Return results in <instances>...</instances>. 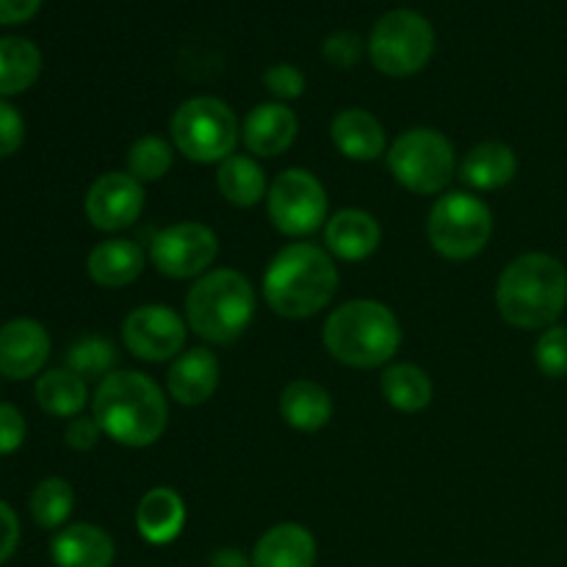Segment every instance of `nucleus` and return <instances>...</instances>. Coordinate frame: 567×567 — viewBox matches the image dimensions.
<instances>
[{
	"label": "nucleus",
	"mask_w": 567,
	"mask_h": 567,
	"mask_svg": "<svg viewBox=\"0 0 567 567\" xmlns=\"http://www.w3.org/2000/svg\"><path fill=\"white\" fill-rule=\"evenodd\" d=\"M92 415L105 437L125 449H147L169 426V396L144 371L105 377L92 396Z\"/></svg>",
	"instance_id": "obj_1"
},
{
	"label": "nucleus",
	"mask_w": 567,
	"mask_h": 567,
	"mask_svg": "<svg viewBox=\"0 0 567 567\" xmlns=\"http://www.w3.org/2000/svg\"><path fill=\"white\" fill-rule=\"evenodd\" d=\"M336 258L313 241L286 244L264 271V299L280 319L305 321L319 316L338 291Z\"/></svg>",
	"instance_id": "obj_2"
},
{
	"label": "nucleus",
	"mask_w": 567,
	"mask_h": 567,
	"mask_svg": "<svg viewBox=\"0 0 567 567\" xmlns=\"http://www.w3.org/2000/svg\"><path fill=\"white\" fill-rule=\"evenodd\" d=\"M498 316L515 330H548L567 308V269L557 255L524 252L496 282Z\"/></svg>",
	"instance_id": "obj_3"
},
{
	"label": "nucleus",
	"mask_w": 567,
	"mask_h": 567,
	"mask_svg": "<svg viewBox=\"0 0 567 567\" xmlns=\"http://www.w3.org/2000/svg\"><path fill=\"white\" fill-rule=\"evenodd\" d=\"M321 343L330 358L349 369H382L402 347V324L377 299H349L327 316Z\"/></svg>",
	"instance_id": "obj_4"
},
{
	"label": "nucleus",
	"mask_w": 567,
	"mask_h": 567,
	"mask_svg": "<svg viewBox=\"0 0 567 567\" xmlns=\"http://www.w3.org/2000/svg\"><path fill=\"white\" fill-rule=\"evenodd\" d=\"M258 310L255 286L236 269H210L186 293V324L210 347L236 343Z\"/></svg>",
	"instance_id": "obj_5"
},
{
	"label": "nucleus",
	"mask_w": 567,
	"mask_h": 567,
	"mask_svg": "<svg viewBox=\"0 0 567 567\" xmlns=\"http://www.w3.org/2000/svg\"><path fill=\"white\" fill-rule=\"evenodd\" d=\"M169 136L183 158L194 164H221L241 142V122L225 100L199 94L177 105L169 120Z\"/></svg>",
	"instance_id": "obj_6"
},
{
	"label": "nucleus",
	"mask_w": 567,
	"mask_h": 567,
	"mask_svg": "<svg viewBox=\"0 0 567 567\" xmlns=\"http://www.w3.org/2000/svg\"><path fill=\"white\" fill-rule=\"evenodd\" d=\"M385 158L393 181L421 197L441 194L460 169L452 138L435 127H410L399 133Z\"/></svg>",
	"instance_id": "obj_7"
},
{
	"label": "nucleus",
	"mask_w": 567,
	"mask_h": 567,
	"mask_svg": "<svg viewBox=\"0 0 567 567\" xmlns=\"http://www.w3.org/2000/svg\"><path fill=\"white\" fill-rule=\"evenodd\" d=\"M493 210L474 192H449L426 216V238L441 258L463 264L491 244Z\"/></svg>",
	"instance_id": "obj_8"
},
{
	"label": "nucleus",
	"mask_w": 567,
	"mask_h": 567,
	"mask_svg": "<svg viewBox=\"0 0 567 567\" xmlns=\"http://www.w3.org/2000/svg\"><path fill=\"white\" fill-rule=\"evenodd\" d=\"M435 55V28L413 9H393L374 22L369 59L382 75L410 78Z\"/></svg>",
	"instance_id": "obj_9"
},
{
	"label": "nucleus",
	"mask_w": 567,
	"mask_h": 567,
	"mask_svg": "<svg viewBox=\"0 0 567 567\" xmlns=\"http://www.w3.org/2000/svg\"><path fill=\"white\" fill-rule=\"evenodd\" d=\"M266 210L282 236L308 238L330 219V197L313 172L291 166L269 183Z\"/></svg>",
	"instance_id": "obj_10"
},
{
	"label": "nucleus",
	"mask_w": 567,
	"mask_h": 567,
	"mask_svg": "<svg viewBox=\"0 0 567 567\" xmlns=\"http://www.w3.org/2000/svg\"><path fill=\"white\" fill-rule=\"evenodd\" d=\"M219 258V236L203 221H177L153 236L150 260L172 280H194L208 275Z\"/></svg>",
	"instance_id": "obj_11"
},
{
	"label": "nucleus",
	"mask_w": 567,
	"mask_h": 567,
	"mask_svg": "<svg viewBox=\"0 0 567 567\" xmlns=\"http://www.w3.org/2000/svg\"><path fill=\"white\" fill-rule=\"evenodd\" d=\"M188 324L169 305H138L122 321V343L127 352L147 363H169L186 352Z\"/></svg>",
	"instance_id": "obj_12"
},
{
	"label": "nucleus",
	"mask_w": 567,
	"mask_h": 567,
	"mask_svg": "<svg viewBox=\"0 0 567 567\" xmlns=\"http://www.w3.org/2000/svg\"><path fill=\"white\" fill-rule=\"evenodd\" d=\"M147 205L144 186L127 172H105L89 186L83 210L100 233H122L136 225Z\"/></svg>",
	"instance_id": "obj_13"
},
{
	"label": "nucleus",
	"mask_w": 567,
	"mask_h": 567,
	"mask_svg": "<svg viewBox=\"0 0 567 567\" xmlns=\"http://www.w3.org/2000/svg\"><path fill=\"white\" fill-rule=\"evenodd\" d=\"M50 332L37 319H11L0 327V374L6 380H31L50 360Z\"/></svg>",
	"instance_id": "obj_14"
},
{
	"label": "nucleus",
	"mask_w": 567,
	"mask_h": 567,
	"mask_svg": "<svg viewBox=\"0 0 567 567\" xmlns=\"http://www.w3.org/2000/svg\"><path fill=\"white\" fill-rule=\"evenodd\" d=\"M221 380L219 358L210 347H192L172 360L166 371V396L183 408H199L216 393Z\"/></svg>",
	"instance_id": "obj_15"
},
{
	"label": "nucleus",
	"mask_w": 567,
	"mask_h": 567,
	"mask_svg": "<svg viewBox=\"0 0 567 567\" xmlns=\"http://www.w3.org/2000/svg\"><path fill=\"white\" fill-rule=\"evenodd\" d=\"M299 120L286 103H258L241 122V142L255 158H277L297 142Z\"/></svg>",
	"instance_id": "obj_16"
},
{
	"label": "nucleus",
	"mask_w": 567,
	"mask_h": 567,
	"mask_svg": "<svg viewBox=\"0 0 567 567\" xmlns=\"http://www.w3.org/2000/svg\"><path fill=\"white\" fill-rule=\"evenodd\" d=\"M380 221L363 208L336 210L324 225V249L343 264H363L380 249Z\"/></svg>",
	"instance_id": "obj_17"
},
{
	"label": "nucleus",
	"mask_w": 567,
	"mask_h": 567,
	"mask_svg": "<svg viewBox=\"0 0 567 567\" xmlns=\"http://www.w3.org/2000/svg\"><path fill=\"white\" fill-rule=\"evenodd\" d=\"M330 138L343 158L360 161V164H369L388 153V133L382 122L358 105L341 109L332 116Z\"/></svg>",
	"instance_id": "obj_18"
},
{
	"label": "nucleus",
	"mask_w": 567,
	"mask_h": 567,
	"mask_svg": "<svg viewBox=\"0 0 567 567\" xmlns=\"http://www.w3.org/2000/svg\"><path fill=\"white\" fill-rule=\"evenodd\" d=\"M55 567H111L116 559L114 537L97 524H66L50 543Z\"/></svg>",
	"instance_id": "obj_19"
},
{
	"label": "nucleus",
	"mask_w": 567,
	"mask_h": 567,
	"mask_svg": "<svg viewBox=\"0 0 567 567\" xmlns=\"http://www.w3.org/2000/svg\"><path fill=\"white\" fill-rule=\"evenodd\" d=\"M249 557L252 567H316L319 546L308 526L286 520L266 529Z\"/></svg>",
	"instance_id": "obj_20"
},
{
	"label": "nucleus",
	"mask_w": 567,
	"mask_h": 567,
	"mask_svg": "<svg viewBox=\"0 0 567 567\" xmlns=\"http://www.w3.org/2000/svg\"><path fill=\"white\" fill-rule=\"evenodd\" d=\"M147 252L131 238H105L94 244L86 258V271L100 288H125L142 277Z\"/></svg>",
	"instance_id": "obj_21"
},
{
	"label": "nucleus",
	"mask_w": 567,
	"mask_h": 567,
	"mask_svg": "<svg viewBox=\"0 0 567 567\" xmlns=\"http://www.w3.org/2000/svg\"><path fill=\"white\" fill-rule=\"evenodd\" d=\"M133 520H136V529L144 543H150V546H169V543H175L183 535L186 502L172 487H153V491L142 496Z\"/></svg>",
	"instance_id": "obj_22"
},
{
	"label": "nucleus",
	"mask_w": 567,
	"mask_h": 567,
	"mask_svg": "<svg viewBox=\"0 0 567 567\" xmlns=\"http://www.w3.org/2000/svg\"><path fill=\"white\" fill-rule=\"evenodd\" d=\"M457 175L471 192H498L518 175V155L504 142H480L460 161Z\"/></svg>",
	"instance_id": "obj_23"
},
{
	"label": "nucleus",
	"mask_w": 567,
	"mask_h": 567,
	"mask_svg": "<svg viewBox=\"0 0 567 567\" xmlns=\"http://www.w3.org/2000/svg\"><path fill=\"white\" fill-rule=\"evenodd\" d=\"M280 415L291 430L319 432L332 419V396L313 380H293L280 393Z\"/></svg>",
	"instance_id": "obj_24"
},
{
	"label": "nucleus",
	"mask_w": 567,
	"mask_h": 567,
	"mask_svg": "<svg viewBox=\"0 0 567 567\" xmlns=\"http://www.w3.org/2000/svg\"><path fill=\"white\" fill-rule=\"evenodd\" d=\"M216 188L236 208H255L269 194V181L255 155L233 153L216 169Z\"/></svg>",
	"instance_id": "obj_25"
},
{
	"label": "nucleus",
	"mask_w": 567,
	"mask_h": 567,
	"mask_svg": "<svg viewBox=\"0 0 567 567\" xmlns=\"http://www.w3.org/2000/svg\"><path fill=\"white\" fill-rule=\"evenodd\" d=\"M380 391L385 402L399 413H421L435 396L430 374L415 363H391L380 377Z\"/></svg>",
	"instance_id": "obj_26"
},
{
	"label": "nucleus",
	"mask_w": 567,
	"mask_h": 567,
	"mask_svg": "<svg viewBox=\"0 0 567 567\" xmlns=\"http://www.w3.org/2000/svg\"><path fill=\"white\" fill-rule=\"evenodd\" d=\"M89 382L72 374L70 369H50L39 374L33 385L37 404L53 419H75L89 402Z\"/></svg>",
	"instance_id": "obj_27"
},
{
	"label": "nucleus",
	"mask_w": 567,
	"mask_h": 567,
	"mask_svg": "<svg viewBox=\"0 0 567 567\" xmlns=\"http://www.w3.org/2000/svg\"><path fill=\"white\" fill-rule=\"evenodd\" d=\"M42 75V53L25 37H0V97L28 92Z\"/></svg>",
	"instance_id": "obj_28"
},
{
	"label": "nucleus",
	"mask_w": 567,
	"mask_h": 567,
	"mask_svg": "<svg viewBox=\"0 0 567 567\" xmlns=\"http://www.w3.org/2000/svg\"><path fill=\"white\" fill-rule=\"evenodd\" d=\"M28 509H31V518L39 529L59 532L64 529L72 509H75V491L61 476H48V480H42L31 491Z\"/></svg>",
	"instance_id": "obj_29"
},
{
	"label": "nucleus",
	"mask_w": 567,
	"mask_h": 567,
	"mask_svg": "<svg viewBox=\"0 0 567 567\" xmlns=\"http://www.w3.org/2000/svg\"><path fill=\"white\" fill-rule=\"evenodd\" d=\"M116 363H120V352L114 343L103 336H83L66 349L64 369L78 374L86 382H103L105 377L114 374Z\"/></svg>",
	"instance_id": "obj_30"
},
{
	"label": "nucleus",
	"mask_w": 567,
	"mask_h": 567,
	"mask_svg": "<svg viewBox=\"0 0 567 567\" xmlns=\"http://www.w3.org/2000/svg\"><path fill=\"white\" fill-rule=\"evenodd\" d=\"M125 164L127 175L136 177L142 186L144 183H158L169 175L172 164H175V144L169 138L147 133L127 147Z\"/></svg>",
	"instance_id": "obj_31"
},
{
	"label": "nucleus",
	"mask_w": 567,
	"mask_h": 567,
	"mask_svg": "<svg viewBox=\"0 0 567 567\" xmlns=\"http://www.w3.org/2000/svg\"><path fill=\"white\" fill-rule=\"evenodd\" d=\"M535 365L548 380H565L567 377V327L554 324L540 332L535 343Z\"/></svg>",
	"instance_id": "obj_32"
},
{
	"label": "nucleus",
	"mask_w": 567,
	"mask_h": 567,
	"mask_svg": "<svg viewBox=\"0 0 567 567\" xmlns=\"http://www.w3.org/2000/svg\"><path fill=\"white\" fill-rule=\"evenodd\" d=\"M264 86L269 89L271 97L277 103H291V100H299L305 94V72L293 64H271L269 70L264 72Z\"/></svg>",
	"instance_id": "obj_33"
},
{
	"label": "nucleus",
	"mask_w": 567,
	"mask_h": 567,
	"mask_svg": "<svg viewBox=\"0 0 567 567\" xmlns=\"http://www.w3.org/2000/svg\"><path fill=\"white\" fill-rule=\"evenodd\" d=\"M363 53H369V44H363V39L352 31H336L324 39L321 44V55L324 61H330L338 70H349V66L358 64L363 59Z\"/></svg>",
	"instance_id": "obj_34"
},
{
	"label": "nucleus",
	"mask_w": 567,
	"mask_h": 567,
	"mask_svg": "<svg viewBox=\"0 0 567 567\" xmlns=\"http://www.w3.org/2000/svg\"><path fill=\"white\" fill-rule=\"evenodd\" d=\"M25 142V120L20 111L0 97V158H9Z\"/></svg>",
	"instance_id": "obj_35"
},
{
	"label": "nucleus",
	"mask_w": 567,
	"mask_h": 567,
	"mask_svg": "<svg viewBox=\"0 0 567 567\" xmlns=\"http://www.w3.org/2000/svg\"><path fill=\"white\" fill-rule=\"evenodd\" d=\"M28 435V424L25 415L9 402H0V457L6 454H14L17 449L25 443Z\"/></svg>",
	"instance_id": "obj_36"
},
{
	"label": "nucleus",
	"mask_w": 567,
	"mask_h": 567,
	"mask_svg": "<svg viewBox=\"0 0 567 567\" xmlns=\"http://www.w3.org/2000/svg\"><path fill=\"white\" fill-rule=\"evenodd\" d=\"M103 437V430L100 424L94 421V415H75V419L66 421L64 426V441L72 452H92L94 446L100 443Z\"/></svg>",
	"instance_id": "obj_37"
},
{
	"label": "nucleus",
	"mask_w": 567,
	"mask_h": 567,
	"mask_svg": "<svg viewBox=\"0 0 567 567\" xmlns=\"http://www.w3.org/2000/svg\"><path fill=\"white\" fill-rule=\"evenodd\" d=\"M20 546V518L6 502H0V565L9 563Z\"/></svg>",
	"instance_id": "obj_38"
},
{
	"label": "nucleus",
	"mask_w": 567,
	"mask_h": 567,
	"mask_svg": "<svg viewBox=\"0 0 567 567\" xmlns=\"http://www.w3.org/2000/svg\"><path fill=\"white\" fill-rule=\"evenodd\" d=\"M44 0H0V25H20L37 17Z\"/></svg>",
	"instance_id": "obj_39"
},
{
	"label": "nucleus",
	"mask_w": 567,
	"mask_h": 567,
	"mask_svg": "<svg viewBox=\"0 0 567 567\" xmlns=\"http://www.w3.org/2000/svg\"><path fill=\"white\" fill-rule=\"evenodd\" d=\"M208 567H252V557L241 554L238 548H219L210 554Z\"/></svg>",
	"instance_id": "obj_40"
}]
</instances>
